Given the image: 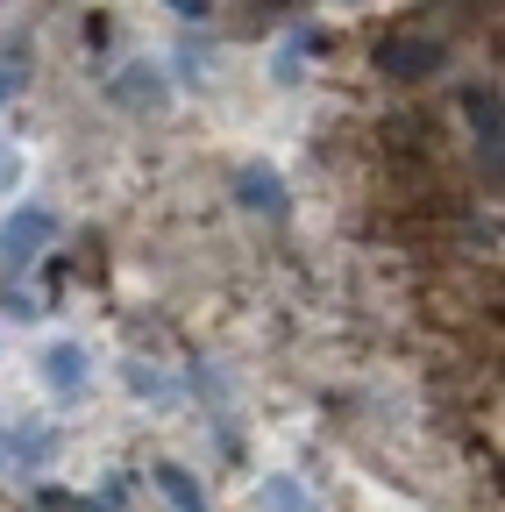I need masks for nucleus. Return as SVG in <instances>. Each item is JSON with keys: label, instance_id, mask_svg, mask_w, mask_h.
<instances>
[{"label": "nucleus", "instance_id": "obj_1", "mask_svg": "<svg viewBox=\"0 0 505 512\" xmlns=\"http://www.w3.org/2000/svg\"><path fill=\"white\" fill-rule=\"evenodd\" d=\"M29 377H36V392L50 399V406H86L93 399V384H100V370H93V342L86 335H43L36 342V356H29Z\"/></svg>", "mask_w": 505, "mask_h": 512}, {"label": "nucleus", "instance_id": "obj_2", "mask_svg": "<svg viewBox=\"0 0 505 512\" xmlns=\"http://www.w3.org/2000/svg\"><path fill=\"white\" fill-rule=\"evenodd\" d=\"M65 207H57V200H43V192H36V200H29V192H15V200H8V214H0V264H8V271H29L36 264V256H50L57 242H65Z\"/></svg>", "mask_w": 505, "mask_h": 512}, {"label": "nucleus", "instance_id": "obj_3", "mask_svg": "<svg viewBox=\"0 0 505 512\" xmlns=\"http://www.w3.org/2000/svg\"><path fill=\"white\" fill-rule=\"evenodd\" d=\"M441 57H449V43H441L427 22H413V29H392L385 43H377V72L399 79V86H427L441 72Z\"/></svg>", "mask_w": 505, "mask_h": 512}, {"label": "nucleus", "instance_id": "obj_4", "mask_svg": "<svg viewBox=\"0 0 505 512\" xmlns=\"http://www.w3.org/2000/svg\"><path fill=\"white\" fill-rule=\"evenodd\" d=\"M107 100L121 107V114H171V100H178V79H171V64H157V57H129L114 72V86H107Z\"/></svg>", "mask_w": 505, "mask_h": 512}, {"label": "nucleus", "instance_id": "obj_5", "mask_svg": "<svg viewBox=\"0 0 505 512\" xmlns=\"http://www.w3.org/2000/svg\"><path fill=\"white\" fill-rule=\"evenodd\" d=\"M228 200L249 214V221H285L292 214V185H285V171L271 164V157H249V164H235V178H228Z\"/></svg>", "mask_w": 505, "mask_h": 512}, {"label": "nucleus", "instance_id": "obj_6", "mask_svg": "<svg viewBox=\"0 0 505 512\" xmlns=\"http://www.w3.org/2000/svg\"><path fill=\"white\" fill-rule=\"evenodd\" d=\"M313 57H321V36H313V29H285L264 50V79L278 93H299V86H313Z\"/></svg>", "mask_w": 505, "mask_h": 512}, {"label": "nucleus", "instance_id": "obj_7", "mask_svg": "<svg viewBox=\"0 0 505 512\" xmlns=\"http://www.w3.org/2000/svg\"><path fill=\"white\" fill-rule=\"evenodd\" d=\"M463 114H470V150H477V171H491V185H498V93L470 86V93H463Z\"/></svg>", "mask_w": 505, "mask_h": 512}, {"label": "nucleus", "instance_id": "obj_8", "mask_svg": "<svg viewBox=\"0 0 505 512\" xmlns=\"http://www.w3.org/2000/svg\"><path fill=\"white\" fill-rule=\"evenodd\" d=\"M249 512H321V498H313L306 477L271 470V477H257V491H249Z\"/></svg>", "mask_w": 505, "mask_h": 512}, {"label": "nucleus", "instance_id": "obj_9", "mask_svg": "<svg viewBox=\"0 0 505 512\" xmlns=\"http://www.w3.org/2000/svg\"><path fill=\"white\" fill-rule=\"evenodd\" d=\"M15 192H29V150L8 136V128H0V207H8Z\"/></svg>", "mask_w": 505, "mask_h": 512}, {"label": "nucleus", "instance_id": "obj_10", "mask_svg": "<svg viewBox=\"0 0 505 512\" xmlns=\"http://www.w3.org/2000/svg\"><path fill=\"white\" fill-rule=\"evenodd\" d=\"M121 370H129V392H136V399H157V406L171 399V377H164L157 363H143V356H129V363H121Z\"/></svg>", "mask_w": 505, "mask_h": 512}, {"label": "nucleus", "instance_id": "obj_11", "mask_svg": "<svg viewBox=\"0 0 505 512\" xmlns=\"http://www.w3.org/2000/svg\"><path fill=\"white\" fill-rule=\"evenodd\" d=\"M157 484H164V498H171L178 512H207V505H200V491H193V477H185L178 463H157Z\"/></svg>", "mask_w": 505, "mask_h": 512}, {"label": "nucleus", "instance_id": "obj_12", "mask_svg": "<svg viewBox=\"0 0 505 512\" xmlns=\"http://www.w3.org/2000/svg\"><path fill=\"white\" fill-rule=\"evenodd\" d=\"M178 15H193V22H207V0H171Z\"/></svg>", "mask_w": 505, "mask_h": 512}, {"label": "nucleus", "instance_id": "obj_13", "mask_svg": "<svg viewBox=\"0 0 505 512\" xmlns=\"http://www.w3.org/2000/svg\"><path fill=\"white\" fill-rule=\"evenodd\" d=\"M15 100V72H8V64H0V107H8Z\"/></svg>", "mask_w": 505, "mask_h": 512}, {"label": "nucleus", "instance_id": "obj_14", "mask_svg": "<svg viewBox=\"0 0 505 512\" xmlns=\"http://www.w3.org/2000/svg\"><path fill=\"white\" fill-rule=\"evenodd\" d=\"M328 8H370V0H328Z\"/></svg>", "mask_w": 505, "mask_h": 512}, {"label": "nucleus", "instance_id": "obj_15", "mask_svg": "<svg viewBox=\"0 0 505 512\" xmlns=\"http://www.w3.org/2000/svg\"><path fill=\"white\" fill-rule=\"evenodd\" d=\"M0 470H8V448H0Z\"/></svg>", "mask_w": 505, "mask_h": 512}]
</instances>
